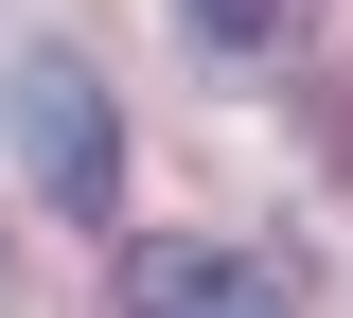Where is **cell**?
Masks as SVG:
<instances>
[{
  "label": "cell",
  "instance_id": "cell-1",
  "mask_svg": "<svg viewBox=\"0 0 353 318\" xmlns=\"http://www.w3.org/2000/svg\"><path fill=\"white\" fill-rule=\"evenodd\" d=\"M0 124H18V159H36V195L53 212H124V106H106V71L88 53H18L0 71Z\"/></svg>",
  "mask_w": 353,
  "mask_h": 318
},
{
  "label": "cell",
  "instance_id": "cell-2",
  "mask_svg": "<svg viewBox=\"0 0 353 318\" xmlns=\"http://www.w3.org/2000/svg\"><path fill=\"white\" fill-rule=\"evenodd\" d=\"M106 318H283V283L248 266V248H124V266H106Z\"/></svg>",
  "mask_w": 353,
  "mask_h": 318
},
{
  "label": "cell",
  "instance_id": "cell-3",
  "mask_svg": "<svg viewBox=\"0 0 353 318\" xmlns=\"http://www.w3.org/2000/svg\"><path fill=\"white\" fill-rule=\"evenodd\" d=\"M265 18H283V0H194V36H212V53H248Z\"/></svg>",
  "mask_w": 353,
  "mask_h": 318
}]
</instances>
